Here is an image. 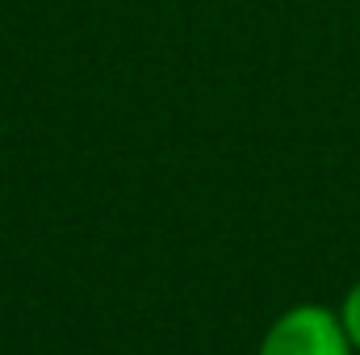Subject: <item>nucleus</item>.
<instances>
[{
	"label": "nucleus",
	"instance_id": "1",
	"mask_svg": "<svg viewBox=\"0 0 360 355\" xmlns=\"http://www.w3.org/2000/svg\"><path fill=\"white\" fill-rule=\"evenodd\" d=\"M352 339L340 314L323 305H293L269 326L260 355H352Z\"/></svg>",
	"mask_w": 360,
	"mask_h": 355
},
{
	"label": "nucleus",
	"instance_id": "2",
	"mask_svg": "<svg viewBox=\"0 0 360 355\" xmlns=\"http://www.w3.org/2000/svg\"><path fill=\"white\" fill-rule=\"evenodd\" d=\"M340 322L352 339V347L360 351V284H352V293L344 297V309H340Z\"/></svg>",
	"mask_w": 360,
	"mask_h": 355
}]
</instances>
